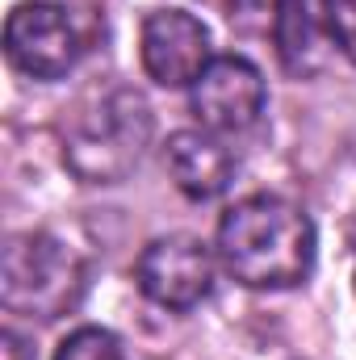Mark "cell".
<instances>
[{"label":"cell","mask_w":356,"mask_h":360,"mask_svg":"<svg viewBox=\"0 0 356 360\" xmlns=\"http://www.w3.org/2000/svg\"><path fill=\"white\" fill-rule=\"evenodd\" d=\"M84 260L46 231H25L4 243L0 302L8 314L51 323L84 297Z\"/></svg>","instance_id":"cell-2"},{"label":"cell","mask_w":356,"mask_h":360,"mask_svg":"<svg viewBox=\"0 0 356 360\" xmlns=\"http://www.w3.org/2000/svg\"><path fill=\"white\" fill-rule=\"evenodd\" d=\"M139 289L164 310H193L214 289V256L193 235L151 239L134 264Z\"/></svg>","instance_id":"cell-5"},{"label":"cell","mask_w":356,"mask_h":360,"mask_svg":"<svg viewBox=\"0 0 356 360\" xmlns=\"http://www.w3.org/2000/svg\"><path fill=\"white\" fill-rule=\"evenodd\" d=\"M55 360H126V352H122L113 331H105V327H76L59 344Z\"/></svg>","instance_id":"cell-10"},{"label":"cell","mask_w":356,"mask_h":360,"mask_svg":"<svg viewBox=\"0 0 356 360\" xmlns=\"http://www.w3.org/2000/svg\"><path fill=\"white\" fill-rule=\"evenodd\" d=\"M265 76L252 59L243 55H218L189 92V105L197 122L214 134H243L260 122L265 113Z\"/></svg>","instance_id":"cell-6"},{"label":"cell","mask_w":356,"mask_h":360,"mask_svg":"<svg viewBox=\"0 0 356 360\" xmlns=\"http://www.w3.org/2000/svg\"><path fill=\"white\" fill-rule=\"evenodd\" d=\"M139 55H143V72L160 89H193L197 76L214 63L210 30L184 8H155L143 21Z\"/></svg>","instance_id":"cell-7"},{"label":"cell","mask_w":356,"mask_h":360,"mask_svg":"<svg viewBox=\"0 0 356 360\" xmlns=\"http://www.w3.org/2000/svg\"><path fill=\"white\" fill-rule=\"evenodd\" d=\"M164 164L168 176L184 197L193 201H214L231 188L235 180V151L214 134V130H177L164 143Z\"/></svg>","instance_id":"cell-8"},{"label":"cell","mask_w":356,"mask_h":360,"mask_svg":"<svg viewBox=\"0 0 356 360\" xmlns=\"http://www.w3.org/2000/svg\"><path fill=\"white\" fill-rule=\"evenodd\" d=\"M352 243H356V222H352Z\"/></svg>","instance_id":"cell-13"},{"label":"cell","mask_w":356,"mask_h":360,"mask_svg":"<svg viewBox=\"0 0 356 360\" xmlns=\"http://www.w3.org/2000/svg\"><path fill=\"white\" fill-rule=\"evenodd\" d=\"M151 143V105L134 89H113L101 105L76 122L68 134L63 160L89 184H117L126 180Z\"/></svg>","instance_id":"cell-3"},{"label":"cell","mask_w":356,"mask_h":360,"mask_svg":"<svg viewBox=\"0 0 356 360\" xmlns=\"http://www.w3.org/2000/svg\"><path fill=\"white\" fill-rule=\"evenodd\" d=\"M272 38L285 72H319L331 42V0H272Z\"/></svg>","instance_id":"cell-9"},{"label":"cell","mask_w":356,"mask_h":360,"mask_svg":"<svg viewBox=\"0 0 356 360\" xmlns=\"http://www.w3.org/2000/svg\"><path fill=\"white\" fill-rule=\"evenodd\" d=\"M214 252L248 289H293L314 272L319 235L302 205L276 193H252L222 214Z\"/></svg>","instance_id":"cell-1"},{"label":"cell","mask_w":356,"mask_h":360,"mask_svg":"<svg viewBox=\"0 0 356 360\" xmlns=\"http://www.w3.org/2000/svg\"><path fill=\"white\" fill-rule=\"evenodd\" d=\"M84 51L89 34L68 4L21 0L4 21V55L30 80H63Z\"/></svg>","instance_id":"cell-4"},{"label":"cell","mask_w":356,"mask_h":360,"mask_svg":"<svg viewBox=\"0 0 356 360\" xmlns=\"http://www.w3.org/2000/svg\"><path fill=\"white\" fill-rule=\"evenodd\" d=\"M4 360H34V352L21 344L17 331H4Z\"/></svg>","instance_id":"cell-12"},{"label":"cell","mask_w":356,"mask_h":360,"mask_svg":"<svg viewBox=\"0 0 356 360\" xmlns=\"http://www.w3.org/2000/svg\"><path fill=\"white\" fill-rule=\"evenodd\" d=\"M331 42L348 63H356V0H331Z\"/></svg>","instance_id":"cell-11"}]
</instances>
